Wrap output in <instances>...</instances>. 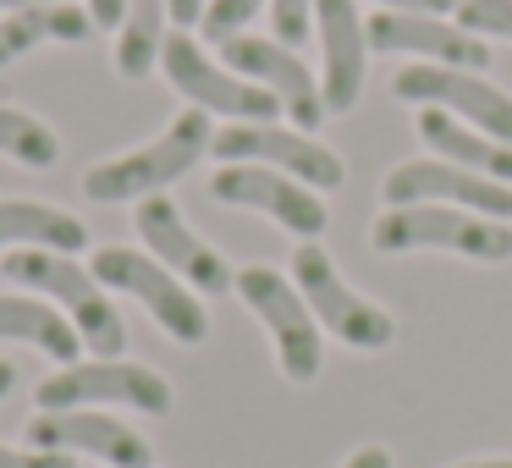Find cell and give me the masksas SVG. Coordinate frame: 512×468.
<instances>
[{
    "instance_id": "cell-5",
    "label": "cell",
    "mask_w": 512,
    "mask_h": 468,
    "mask_svg": "<svg viewBox=\"0 0 512 468\" xmlns=\"http://www.w3.org/2000/svg\"><path fill=\"white\" fill-rule=\"evenodd\" d=\"M160 78L193 100V111L204 116H226V122H276L281 116V100L259 83L237 78L226 61H215L188 28H171L166 50H160Z\"/></svg>"
},
{
    "instance_id": "cell-13",
    "label": "cell",
    "mask_w": 512,
    "mask_h": 468,
    "mask_svg": "<svg viewBox=\"0 0 512 468\" xmlns=\"http://www.w3.org/2000/svg\"><path fill=\"white\" fill-rule=\"evenodd\" d=\"M133 226L138 237H144V248L160 259V265L171 270V276H182L193 292H204V298H221V292L237 287V270L221 259V248H210L199 232H193L188 221H182V210L166 199V193H155V199H138L133 210Z\"/></svg>"
},
{
    "instance_id": "cell-18",
    "label": "cell",
    "mask_w": 512,
    "mask_h": 468,
    "mask_svg": "<svg viewBox=\"0 0 512 468\" xmlns=\"http://www.w3.org/2000/svg\"><path fill=\"white\" fill-rule=\"evenodd\" d=\"M83 39H94V17H89V6H72V0L0 12V67L23 61L39 45H83Z\"/></svg>"
},
{
    "instance_id": "cell-8",
    "label": "cell",
    "mask_w": 512,
    "mask_h": 468,
    "mask_svg": "<svg viewBox=\"0 0 512 468\" xmlns=\"http://www.w3.org/2000/svg\"><path fill=\"white\" fill-rule=\"evenodd\" d=\"M210 155L221 166H270V171H287L298 177L303 188L314 193H336L347 182V166L331 144H320L314 133L303 127H276V122H226L215 133Z\"/></svg>"
},
{
    "instance_id": "cell-21",
    "label": "cell",
    "mask_w": 512,
    "mask_h": 468,
    "mask_svg": "<svg viewBox=\"0 0 512 468\" xmlns=\"http://www.w3.org/2000/svg\"><path fill=\"white\" fill-rule=\"evenodd\" d=\"M0 342H28L39 353H50L56 364H78L83 353V336L67 314H56L50 303L39 298H0Z\"/></svg>"
},
{
    "instance_id": "cell-15",
    "label": "cell",
    "mask_w": 512,
    "mask_h": 468,
    "mask_svg": "<svg viewBox=\"0 0 512 468\" xmlns=\"http://www.w3.org/2000/svg\"><path fill=\"white\" fill-rule=\"evenodd\" d=\"M369 56H419L435 67L490 72V39L468 34L457 17H424V12H375L369 17Z\"/></svg>"
},
{
    "instance_id": "cell-20",
    "label": "cell",
    "mask_w": 512,
    "mask_h": 468,
    "mask_svg": "<svg viewBox=\"0 0 512 468\" xmlns=\"http://www.w3.org/2000/svg\"><path fill=\"white\" fill-rule=\"evenodd\" d=\"M89 243V226L78 215L56 210V204L34 199H0V248H56V254H78Z\"/></svg>"
},
{
    "instance_id": "cell-11",
    "label": "cell",
    "mask_w": 512,
    "mask_h": 468,
    "mask_svg": "<svg viewBox=\"0 0 512 468\" xmlns=\"http://www.w3.org/2000/svg\"><path fill=\"white\" fill-rule=\"evenodd\" d=\"M210 199L232 204V210L270 215V221H276L281 232H292L298 243H320V232L331 226V204H325V193L303 188L298 177L270 171V166H215Z\"/></svg>"
},
{
    "instance_id": "cell-24",
    "label": "cell",
    "mask_w": 512,
    "mask_h": 468,
    "mask_svg": "<svg viewBox=\"0 0 512 468\" xmlns=\"http://www.w3.org/2000/svg\"><path fill=\"white\" fill-rule=\"evenodd\" d=\"M265 12V0H210L199 17V34L210 39V45H226V39L248 34V23Z\"/></svg>"
},
{
    "instance_id": "cell-22",
    "label": "cell",
    "mask_w": 512,
    "mask_h": 468,
    "mask_svg": "<svg viewBox=\"0 0 512 468\" xmlns=\"http://www.w3.org/2000/svg\"><path fill=\"white\" fill-rule=\"evenodd\" d=\"M166 39H171V0H127L122 23H116V50H111L116 72L127 83L149 78L160 67Z\"/></svg>"
},
{
    "instance_id": "cell-10",
    "label": "cell",
    "mask_w": 512,
    "mask_h": 468,
    "mask_svg": "<svg viewBox=\"0 0 512 468\" xmlns=\"http://www.w3.org/2000/svg\"><path fill=\"white\" fill-rule=\"evenodd\" d=\"M391 94L402 105L419 111H446L457 122L479 127V133L512 144V94L485 83V72H463V67H435V61H408L391 78Z\"/></svg>"
},
{
    "instance_id": "cell-32",
    "label": "cell",
    "mask_w": 512,
    "mask_h": 468,
    "mask_svg": "<svg viewBox=\"0 0 512 468\" xmlns=\"http://www.w3.org/2000/svg\"><path fill=\"white\" fill-rule=\"evenodd\" d=\"M12 386H17V364L12 358H0V402L12 397Z\"/></svg>"
},
{
    "instance_id": "cell-7",
    "label": "cell",
    "mask_w": 512,
    "mask_h": 468,
    "mask_svg": "<svg viewBox=\"0 0 512 468\" xmlns=\"http://www.w3.org/2000/svg\"><path fill=\"white\" fill-rule=\"evenodd\" d=\"M237 298L259 314V325L270 331L276 342V364L292 386H309L320 380V364H325V342H320V320L314 309L303 303V292L292 287V276L270 265H248L237 270Z\"/></svg>"
},
{
    "instance_id": "cell-1",
    "label": "cell",
    "mask_w": 512,
    "mask_h": 468,
    "mask_svg": "<svg viewBox=\"0 0 512 468\" xmlns=\"http://www.w3.org/2000/svg\"><path fill=\"white\" fill-rule=\"evenodd\" d=\"M215 144V127L204 111H182L166 122V133L149 138V144L127 149V155H111L100 166L83 171V199L94 204H138V199H155L166 193L171 182H182Z\"/></svg>"
},
{
    "instance_id": "cell-17",
    "label": "cell",
    "mask_w": 512,
    "mask_h": 468,
    "mask_svg": "<svg viewBox=\"0 0 512 468\" xmlns=\"http://www.w3.org/2000/svg\"><path fill=\"white\" fill-rule=\"evenodd\" d=\"M28 446L39 452H89L111 468H149V441L133 430V424L111 419V413H94V408H61V413H34L28 419Z\"/></svg>"
},
{
    "instance_id": "cell-28",
    "label": "cell",
    "mask_w": 512,
    "mask_h": 468,
    "mask_svg": "<svg viewBox=\"0 0 512 468\" xmlns=\"http://www.w3.org/2000/svg\"><path fill=\"white\" fill-rule=\"evenodd\" d=\"M380 12H424V17H446V12H457L463 0H375Z\"/></svg>"
},
{
    "instance_id": "cell-2",
    "label": "cell",
    "mask_w": 512,
    "mask_h": 468,
    "mask_svg": "<svg viewBox=\"0 0 512 468\" xmlns=\"http://www.w3.org/2000/svg\"><path fill=\"white\" fill-rule=\"evenodd\" d=\"M375 254H419V248H441V254H463L474 265H501L512 259V221H490V215L457 210V204H386L369 226Z\"/></svg>"
},
{
    "instance_id": "cell-9",
    "label": "cell",
    "mask_w": 512,
    "mask_h": 468,
    "mask_svg": "<svg viewBox=\"0 0 512 468\" xmlns=\"http://www.w3.org/2000/svg\"><path fill=\"white\" fill-rule=\"evenodd\" d=\"M39 413H61V408H138V413H171L177 391L166 375H155L149 364H127V358H94V364H61L50 380H39Z\"/></svg>"
},
{
    "instance_id": "cell-25",
    "label": "cell",
    "mask_w": 512,
    "mask_h": 468,
    "mask_svg": "<svg viewBox=\"0 0 512 468\" xmlns=\"http://www.w3.org/2000/svg\"><path fill=\"white\" fill-rule=\"evenodd\" d=\"M457 23L479 39H507L512 45V0H463Z\"/></svg>"
},
{
    "instance_id": "cell-12",
    "label": "cell",
    "mask_w": 512,
    "mask_h": 468,
    "mask_svg": "<svg viewBox=\"0 0 512 468\" xmlns=\"http://www.w3.org/2000/svg\"><path fill=\"white\" fill-rule=\"evenodd\" d=\"M221 61L237 72V78H248V83H259V89L276 94L292 127H303V133H320V127L331 122V111H325V94H320V78H314L309 61H303L298 50H287L281 39L237 34V39H226V45H221Z\"/></svg>"
},
{
    "instance_id": "cell-6",
    "label": "cell",
    "mask_w": 512,
    "mask_h": 468,
    "mask_svg": "<svg viewBox=\"0 0 512 468\" xmlns=\"http://www.w3.org/2000/svg\"><path fill=\"white\" fill-rule=\"evenodd\" d=\"M292 287L303 292L314 320H320L336 342L358 347V353H386V347L397 342V320H391L375 298L347 287L336 259L325 254L320 243H298V254H292Z\"/></svg>"
},
{
    "instance_id": "cell-4",
    "label": "cell",
    "mask_w": 512,
    "mask_h": 468,
    "mask_svg": "<svg viewBox=\"0 0 512 468\" xmlns=\"http://www.w3.org/2000/svg\"><path fill=\"white\" fill-rule=\"evenodd\" d=\"M89 270H94V281H100L105 292H127V298L144 303L149 320H155L171 342L199 347L204 336H210V314H204L199 292H193L182 276H171L155 254H138V248L105 243L100 254H94Z\"/></svg>"
},
{
    "instance_id": "cell-34",
    "label": "cell",
    "mask_w": 512,
    "mask_h": 468,
    "mask_svg": "<svg viewBox=\"0 0 512 468\" xmlns=\"http://www.w3.org/2000/svg\"><path fill=\"white\" fill-rule=\"evenodd\" d=\"M23 6H50V0H0V12H23Z\"/></svg>"
},
{
    "instance_id": "cell-16",
    "label": "cell",
    "mask_w": 512,
    "mask_h": 468,
    "mask_svg": "<svg viewBox=\"0 0 512 468\" xmlns=\"http://www.w3.org/2000/svg\"><path fill=\"white\" fill-rule=\"evenodd\" d=\"M314 34H320L325 111L347 116L369 83V17L358 12V0H314Z\"/></svg>"
},
{
    "instance_id": "cell-19",
    "label": "cell",
    "mask_w": 512,
    "mask_h": 468,
    "mask_svg": "<svg viewBox=\"0 0 512 468\" xmlns=\"http://www.w3.org/2000/svg\"><path fill=\"white\" fill-rule=\"evenodd\" d=\"M419 138L435 160H452V166L479 171V177L512 188V144H501V138L479 133V127L457 122V116H446V111H419Z\"/></svg>"
},
{
    "instance_id": "cell-29",
    "label": "cell",
    "mask_w": 512,
    "mask_h": 468,
    "mask_svg": "<svg viewBox=\"0 0 512 468\" xmlns=\"http://www.w3.org/2000/svg\"><path fill=\"white\" fill-rule=\"evenodd\" d=\"M122 12H127V0H89L94 28H116V23H122Z\"/></svg>"
},
{
    "instance_id": "cell-27",
    "label": "cell",
    "mask_w": 512,
    "mask_h": 468,
    "mask_svg": "<svg viewBox=\"0 0 512 468\" xmlns=\"http://www.w3.org/2000/svg\"><path fill=\"white\" fill-rule=\"evenodd\" d=\"M0 468H78L72 452H17V446H0Z\"/></svg>"
},
{
    "instance_id": "cell-30",
    "label": "cell",
    "mask_w": 512,
    "mask_h": 468,
    "mask_svg": "<svg viewBox=\"0 0 512 468\" xmlns=\"http://www.w3.org/2000/svg\"><path fill=\"white\" fill-rule=\"evenodd\" d=\"M204 6H210V0H171V23H177V28H199Z\"/></svg>"
},
{
    "instance_id": "cell-14",
    "label": "cell",
    "mask_w": 512,
    "mask_h": 468,
    "mask_svg": "<svg viewBox=\"0 0 512 468\" xmlns=\"http://www.w3.org/2000/svg\"><path fill=\"white\" fill-rule=\"evenodd\" d=\"M380 199L386 204H457V210H474L490 215V221H512V188L507 182H490L479 171H463L452 160H435V155H413L402 166L386 171L380 182Z\"/></svg>"
},
{
    "instance_id": "cell-26",
    "label": "cell",
    "mask_w": 512,
    "mask_h": 468,
    "mask_svg": "<svg viewBox=\"0 0 512 468\" xmlns=\"http://www.w3.org/2000/svg\"><path fill=\"white\" fill-rule=\"evenodd\" d=\"M270 28L287 50H298L314 28V0H270Z\"/></svg>"
},
{
    "instance_id": "cell-33",
    "label": "cell",
    "mask_w": 512,
    "mask_h": 468,
    "mask_svg": "<svg viewBox=\"0 0 512 468\" xmlns=\"http://www.w3.org/2000/svg\"><path fill=\"white\" fill-rule=\"evenodd\" d=\"M452 468H512V457H474V463H452Z\"/></svg>"
},
{
    "instance_id": "cell-3",
    "label": "cell",
    "mask_w": 512,
    "mask_h": 468,
    "mask_svg": "<svg viewBox=\"0 0 512 468\" xmlns=\"http://www.w3.org/2000/svg\"><path fill=\"white\" fill-rule=\"evenodd\" d=\"M0 270L23 287L45 292L67 309V320L78 325L83 347L100 358H122L127 347V325L116 314V303L105 298V287L94 281V270H83L72 254H56V248H12V254L0 259Z\"/></svg>"
},
{
    "instance_id": "cell-31",
    "label": "cell",
    "mask_w": 512,
    "mask_h": 468,
    "mask_svg": "<svg viewBox=\"0 0 512 468\" xmlns=\"http://www.w3.org/2000/svg\"><path fill=\"white\" fill-rule=\"evenodd\" d=\"M342 468H391V452H386V446H358Z\"/></svg>"
},
{
    "instance_id": "cell-23",
    "label": "cell",
    "mask_w": 512,
    "mask_h": 468,
    "mask_svg": "<svg viewBox=\"0 0 512 468\" xmlns=\"http://www.w3.org/2000/svg\"><path fill=\"white\" fill-rule=\"evenodd\" d=\"M0 155L17 160L28 171H50L61 160V138L45 116L17 111V105H0Z\"/></svg>"
}]
</instances>
